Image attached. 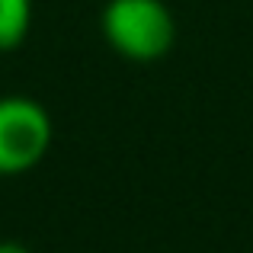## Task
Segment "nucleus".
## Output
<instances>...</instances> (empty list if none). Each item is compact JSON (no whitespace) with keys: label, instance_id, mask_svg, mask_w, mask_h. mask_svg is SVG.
Returning a JSON list of instances; mask_svg holds the SVG:
<instances>
[{"label":"nucleus","instance_id":"f257e3e1","mask_svg":"<svg viewBox=\"0 0 253 253\" xmlns=\"http://www.w3.org/2000/svg\"><path fill=\"white\" fill-rule=\"evenodd\" d=\"M103 36L131 61H157L173 48L176 23L164 0H109L103 10Z\"/></svg>","mask_w":253,"mask_h":253},{"label":"nucleus","instance_id":"f03ea898","mask_svg":"<svg viewBox=\"0 0 253 253\" xmlns=\"http://www.w3.org/2000/svg\"><path fill=\"white\" fill-rule=\"evenodd\" d=\"M51 144V119L36 99H0V176H19L32 170Z\"/></svg>","mask_w":253,"mask_h":253},{"label":"nucleus","instance_id":"7ed1b4c3","mask_svg":"<svg viewBox=\"0 0 253 253\" xmlns=\"http://www.w3.org/2000/svg\"><path fill=\"white\" fill-rule=\"evenodd\" d=\"M32 26V0H0V51L16 48Z\"/></svg>","mask_w":253,"mask_h":253},{"label":"nucleus","instance_id":"20e7f679","mask_svg":"<svg viewBox=\"0 0 253 253\" xmlns=\"http://www.w3.org/2000/svg\"><path fill=\"white\" fill-rule=\"evenodd\" d=\"M0 253H32V250H26L23 244H16V241H0Z\"/></svg>","mask_w":253,"mask_h":253}]
</instances>
